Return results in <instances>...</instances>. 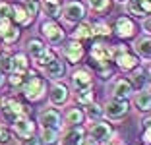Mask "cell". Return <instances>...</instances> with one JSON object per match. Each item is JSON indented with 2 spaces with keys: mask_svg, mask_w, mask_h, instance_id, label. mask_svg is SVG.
<instances>
[{
  "mask_svg": "<svg viewBox=\"0 0 151 145\" xmlns=\"http://www.w3.org/2000/svg\"><path fill=\"white\" fill-rule=\"evenodd\" d=\"M132 78H134V85H136V87H138V89L142 87L143 83H145V74H143L142 70H138V72H136V74L132 75Z\"/></svg>",
  "mask_w": 151,
  "mask_h": 145,
  "instance_id": "e575fe53",
  "label": "cell"
},
{
  "mask_svg": "<svg viewBox=\"0 0 151 145\" xmlns=\"http://www.w3.org/2000/svg\"><path fill=\"white\" fill-rule=\"evenodd\" d=\"M39 122L43 128H47V130H60L62 128V116H60V112H58L56 108H47L41 112L39 116Z\"/></svg>",
  "mask_w": 151,
  "mask_h": 145,
  "instance_id": "52a82bcc",
  "label": "cell"
},
{
  "mask_svg": "<svg viewBox=\"0 0 151 145\" xmlns=\"http://www.w3.org/2000/svg\"><path fill=\"white\" fill-rule=\"evenodd\" d=\"M112 136V128L109 122H95L91 126V139L95 141H107Z\"/></svg>",
  "mask_w": 151,
  "mask_h": 145,
  "instance_id": "5bb4252c",
  "label": "cell"
},
{
  "mask_svg": "<svg viewBox=\"0 0 151 145\" xmlns=\"http://www.w3.org/2000/svg\"><path fill=\"white\" fill-rule=\"evenodd\" d=\"M45 72H47V75H49L50 79H60L64 75V72H66V66H64L62 60H58V58H52L50 62H47L45 64Z\"/></svg>",
  "mask_w": 151,
  "mask_h": 145,
  "instance_id": "e0dca14e",
  "label": "cell"
},
{
  "mask_svg": "<svg viewBox=\"0 0 151 145\" xmlns=\"http://www.w3.org/2000/svg\"><path fill=\"white\" fill-rule=\"evenodd\" d=\"M83 54H85V50L80 45V41H70V43L64 47V58H66L68 62H72V64H78V62L83 58Z\"/></svg>",
  "mask_w": 151,
  "mask_h": 145,
  "instance_id": "7c38bea8",
  "label": "cell"
},
{
  "mask_svg": "<svg viewBox=\"0 0 151 145\" xmlns=\"http://www.w3.org/2000/svg\"><path fill=\"white\" fill-rule=\"evenodd\" d=\"M118 2H124V0H118Z\"/></svg>",
  "mask_w": 151,
  "mask_h": 145,
  "instance_id": "7bdbcfd3",
  "label": "cell"
},
{
  "mask_svg": "<svg viewBox=\"0 0 151 145\" xmlns=\"http://www.w3.org/2000/svg\"><path fill=\"white\" fill-rule=\"evenodd\" d=\"M0 143H2V145L10 143V132L6 130L4 126H0Z\"/></svg>",
  "mask_w": 151,
  "mask_h": 145,
  "instance_id": "8d00e7d4",
  "label": "cell"
},
{
  "mask_svg": "<svg viewBox=\"0 0 151 145\" xmlns=\"http://www.w3.org/2000/svg\"><path fill=\"white\" fill-rule=\"evenodd\" d=\"M134 50H136V54H138L139 58H145V60L151 56V41H149V35H147V33L134 41Z\"/></svg>",
  "mask_w": 151,
  "mask_h": 145,
  "instance_id": "ac0fdd59",
  "label": "cell"
},
{
  "mask_svg": "<svg viewBox=\"0 0 151 145\" xmlns=\"http://www.w3.org/2000/svg\"><path fill=\"white\" fill-rule=\"evenodd\" d=\"M112 56H114L116 66H118L120 70H124V72H130V70H134V68L138 66V58L128 52L126 45H116L114 54H112Z\"/></svg>",
  "mask_w": 151,
  "mask_h": 145,
  "instance_id": "3957f363",
  "label": "cell"
},
{
  "mask_svg": "<svg viewBox=\"0 0 151 145\" xmlns=\"http://www.w3.org/2000/svg\"><path fill=\"white\" fill-rule=\"evenodd\" d=\"M41 145H58V134L56 130H47L43 128V134H41Z\"/></svg>",
  "mask_w": 151,
  "mask_h": 145,
  "instance_id": "4316f807",
  "label": "cell"
},
{
  "mask_svg": "<svg viewBox=\"0 0 151 145\" xmlns=\"http://www.w3.org/2000/svg\"><path fill=\"white\" fill-rule=\"evenodd\" d=\"M91 35L93 37H109L111 35V27L105 22H97L91 25Z\"/></svg>",
  "mask_w": 151,
  "mask_h": 145,
  "instance_id": "f1b7e54d",
  "label": "cell"
},
{
  "mask_svg": "<svg viewBox=\"0 0 151 145\" xmlns=\"http://www.w3.org/2000/svg\"><path fill=\"white\" fill-rule=\"evenodd\" d=\"M149 136H151V134H149V128H145V132H143V143H145V145H149Z\"/></svg>",
  "mask_w": 151,
  "mask_h": 145,
  "instance_id": "ab89813d",
  "label": "cell"
},
{
  "mask_svg": "<svg viewBox=\"0 0 151 145\" xmlns=\"http://www.w3.org/2000/svg\"><path fill=\"white\" fill-rule=\"evenodd\" d=\"M0 37H2L4 43H14V41H18V37H19V29L12 23V25H8L2 33H0Z\"/></svg>",
  "mask_w": 151,
  "mask_h": 145,
  "instance_id": "83f0119b",
  "label": "cell"
},
{
  "mask_svg": "<svg viewBox=\"0 0 151 145\" xmlns=\"http://www.w3.org/2000/svg\"><path fill=\"white\" fill-rule=\"evenodd\" d=\"M91 83H93V75L89 74L87 70H76L74 74H72V85H74L78 91L80 89H85V87H91Z\"/></svg>",
  "mask_w": 151,
  "mask_h": 145,
  "instance_id": "9a60e30c",
  "label": "cell"
},
{
  "mask_svg": "<svg viewBox=\"0 0 151 145\" xmlns=\"http://www.w3.org/2000/svg\"><path fill=\"white\" fill-rule=\"evenodd\" d=\"M22 145H41V139L35 136H27L22 139Z\"/></svg>",
  "mask_w": 151,
  "mask_h": 145,
  "instance_id": "74e56055",
  "label": "cell"
},
{
  "mask_svg": "<svg viewBox=\"0 0 151 145\" xmlns=\"http://www.w3.org/2000/svg\"><path fill=\"white\" fill-rule=\"evenodd\" d=\"M83 141H85V130L80 124L70 128L62 137V145H83Z\"/></svg>",
  "mask_w": 151,
  "mask_h": 145,
  "instance_id": "8fae6325",
  "label": "cell"
},
{
  "mask_svg": "<svg viewBox=\"0 0 151 145\" xmlns=\"http://www.w3.org/2000/svg\"><path fill=\"white\" fill-rule=\"evenodd\" d=\"M60 12L64 14V19L70 23H76V22H81L85 16V8L81 2H78V0H74V2H68L66 6H64V10H60Z\"/></svg>",
  "mask_w": 151,
  "mask_h": 145,
  "instance_id": "ba28073f",
  "label": "cell"
},
{
  "mask_svg": "<svg viewBox=\"0 0 151 145\" xmlns=\"http://www.w3.org/2000/svg\"><path fill=\"white\" fill-rule=\"evenodd\" d=\"M114 31H116V35H118V37H122V39H128V37H134V33H136V25H134V22H132L130 18L122 16V18L116 19Z\"/></svg>",
  "mask_w": 151,
  "mask_h": 145,
  "instance_id": "4fadbf2b",
  "label": "cell"
},
{
  "mask_svg": "<svg viewBox=\"0 0 151 145\" xmlns=\"http://www.w3.org/2000/svg\"><path fill=\"white\" fill-rule=\"evenodd\" d=\"M105 145H120V141H109V143H105Z\"/></svg>",
  "mask_w": 151,
  "mask_h": 145,
  "instance_id": "b9f144b4",
  "label": "cell"
},
{
  "mask_svg": "<svg viewBox=\"0 0 151 145\" xmlns=\"http://www.w3.org/2000/svg\"><path fill=\"white\" fill-rule=\"evenodd\" d=\"M112 58V48L103 43H95L91 48V60L95 64H109V60Z\"/></svg>",
  "mask_w": 151,
  "mask_h": 145,
  "instance_id": "30bf717a",
  "label": "cell"
},
{
  "mask_svg": "<svg viewBox=\"0 0 151 145\" xmlns=\"http://www.w3.org/2000/svg\"><path fill=\"white\" fill-rule=\"evenodd\" d=\"M128 10L136 18H147L151 12V4H149V0H130Z\"/></svg>",
  "mask_w": 151,
  "mask_h": 145,
  "instance_id": "2e32d148",
  "label": "cell"
},
{
  "mask_svg": "<svg viewBox=\"0 0 151 145\" xmlns=\"http://www.w3.org/2000/svg\"><path fill=\"white\" fill-rule=\"evenodd\" d=\"M128 108H130V105H128L126 99H122V97H112L111 101L107 103L103 114H107L109 118H112V120H118V118L128 114Z\"/></svg>",
  "mask_w": 151,
  "mask_h": 145,
  "instance_id": "277c9868",
  "label": "cell"
},
{
  "mask_svg": "<svg viewBox=\"0 0 151 145\" xmlns=\"http://www.w3.org/2000/svg\"><path fill=\"white\" fill-rule=\"evenodd\" d=\"M8 70H12V56L0 54V72H8Z\"/></svg>",
  "mask_w": 151,
  "mask_h": 145,
  "instance_id": "836d02e7",
  "label": "cell"
},
{
  "mask_svg": "<svg viewBox=\"0 0 151 145\" xmlns=\"http://www.w3.org/2000/svg\"><path fill=\"white\" fill-rule=\"evenodd\" d=\"M66 101H68V87L66 85H62V83L52 85V89H50V103L56 106H62Z\"/></svg>",
  "mask_w": 151,
  "mask_h": 145,
  "instance_id": "d6986e66",
  "label": "cell"
},
{
  "mask_svg": "<svg viewBox=\"0 0 151 145\" xmlns=\"http://www.w3.org/2000/svg\"><path fill=\"white\" fill-rule=\"evenodd\" d=\"M78 103H81V105L93 103V89H91V87L80 89V93H78Z\"/></svg>",
  "mask_w": 151,
  "mask_h": 145,
  "instance_id": "4dcf8cb0",
  "label": "cell"
},
{
  "mask_svg": "<svg viewBox=\"0 0 151 145\" xmlns=\"http://www.w3.org/2000/svg\"><path fill=\"white\" fill-rule=\"evenodd\" d=\"M0 108H2L4 120H8V122H14L16 118L25 114V106L16 99H0Z\"/></svg>",
  "mask_w": 151,
  "mask_h": 145,
  "instance_id": "5b68a950",
  "label": "cell"
},
{
  "mask_svg": "<svg viewBox=\"0 0 151 145\" xmlns=\"http://www.w3.org/2000/svg\"><path fill=\"white\" fill-rule=\"evenodd\" d=\"M12 14V6L8 2H0V18H10Z\"/></svg>",
  "mask_w": 151,
  "mask_h": 145,
  "instance_id": "d590c367",
  "label": "cell"
},
{
  "mask_svg": "<svg viewBox=\"0 0 151 145\" xmlns=\"http://www.w3.org/2000/svg\"><path fill=\"white\" fill-rule=\"evenodd\" d=\"M130 93H132V81H128V79H118L114 83V87H112V95L114 97L126 99Z\"/></svg>",
  "mask_w": 151,
  "mask_h": 145,
  "instance_id": "603a6c76",
  "label": "cell"
},
{
  "mask_svg": "<svg viewBox=\"0 0 151 145\" xmlns=\"http://www.w3.org/2000/svg\"><path fill=\"white\" fill-rule=\"evenodd\" d=\"M29 70V60H27L25 54H16V56H12V72L14 74H25V72Z\"/></svg>",
  "mask_w": 151,
  "mask_h": 145,
  "instance_id": "7402d4cb",
  "label": "cell"
},
{
  "mask_svg": "<svg viewBox=\"0 0 151 145\" xmlns=\"http://www.w3.org/2000/svg\"><path fill=\"white\" fill-rule=\"evenodd\" d=\"M74 41H85V39H91V23H87V22H81L80 25L76 27V31H74Z\"/></svg>",
  "mask_w": 151,
  "mask_h": 145,
  "instance_id": "d4e9b609",
  "label": "cell"
},
{
  "mask_svg": "<svg viewBox=\"0 0 151 145\" xmlns=\"http://www.w3.org/2000/svg\"><path fill=\"white\" fill-rule=\"evenodd\" d=\"M134 105L138 106L142 112H147V110L151 108V95H149V89H142L139 93H136V97H134Z\"/></svg>",
  "mask_w": 151,
  "mask_h": 145,
  "instance_id": "44dd1931",
  "label": "cell"
},
{
  "mask_svg": "<svg viewBox=\"0 0 151 145\" xmlns=\"http://www.w3.org/2000/svg\"><path fill=\"white\" fill-rule=\"evenodd\" d=\"M10 83H12L14 87H22V83H23V75H22V74H14L12 78H10Z\"/></svg>",
  "mask_w": 151,
  "mask_h": 145,
  "instance_id": "f35d334b",
  "label": "cell"
},
{
  "mask_svg": "<svg viewBox=\"0 0 151 145\" xmlns=\"http://www.w3.org/2000/svg\"><path fill=\"white\" fill-rule=\"evenodd\" d=\"M2 85H4V74L0 72V87H2Z\"/></svg>",
  "mask_w": 151,
  "mask_h": 145,
  "instance_id": "60d3db41",
  "label": "cell"
},
{
  "mask_svg": "<svg viewBox=\"0 0 151 145\" xmlns=\"http://www.w3.org/2000/svg\"><path fill=\"white\" fill-rule=\"evenodd\" d=\"M27 48H29V52H31V58L37 62V66H41V68L54 58V52L50 50V48L45 47L39 39H31L29 43H27Z\"/></svg>",
  "mask_w": 151,
  "mask_h": 145,
  "instance_id": "7a4b0ae2",
  "label": "cell"
},
{
  "mask_svg": "<svg viewBox=\"0 0 151 145\" xmlns=\"http://www.w3.org/2000/svg\"><path fill=\"white\" fill-rule=\"evenodd\" d=\"M85 118V114L81 112V108H78V106H74V108H68L66 114H64V120H66L68 124H72V126H76V124H81Z\"/></svg>",
  "mask_w": 151,
  "mask_h": 145,
  "instance_id": "484cf974",
  "label": "cell"
},
{
  "mask_svg": "<svg viewBox=\"0 0 151 145\" xmlns=\"http://www.w3.org/2000/svg\"><path fill=\"white\" fill-rule=\"evenodd\" d=\"M89 6H91V10L97 14H103L107 12L109 6H111V0H89Z\"/></svg>",
  "mask_w": 151,
  "mask_h": 145,
  "instance_id": "f546056e",
  "label": "cell"
},
{
  "mask_svg": "<svg viewBox=\"0 0 151 145\" xmlns=\"http://www.w3.org/2000/svg\"><path fill=\"white\" fill-rule=\"evenodd\" d=\"M25 10L27 14H29V18H35L37 14H39V2L37 0H25Z\"/></svg>",
  "mask_w": 151,
  "mask_h": 145,
  "instance_id": "1f68e13d",
  "label": "cell"
},
{
  "mask_svg": "<svg viewBox=\"0 0 151 145\" xmlns=\"http://www.w3.org/2000/svg\"><path fill=\"white\" fill-rule=\"evenodd\" d=\"M22 91H23V95H25V99H29V101H39L41 97L45 95V91H47V83H45L43 78H39V75H35L31 72L29 79L22 83Z\"/></svg>",
  "mask_w": 151,
  "mask_h": 145,
  "instance_id": "6da1fadb",
  "label": "cell"
},
{
  "mask_svg": "<svg viewBox=\"0 0 151 145\" xmlns=\"http://www.w3.org/2000/svg\"><path fill=\"white\" fill-rule=\"evenodd\" d=\"M10 18L18 23V25H27V23L31 22V18H29V14H27V10H25L23 4H12V14H10Z\"/></svg>",
  "mask_w": 151,
  "mask_h": 145,
  "instance_id": "ffe728a7",
  "label": "cell"
},
{
  "mask_svg": "<svg viewBox=\"0 0 151 145\" xmlns=\"http://www.w3.org/2000/svg\"><path fill=\"white\" fill-rule=\"evenodd\" d=\"M14 132H16V136L18 137H27V136H33L35 134V124H33V120L31 118H27L25 114L23 116H19V118H16L14 120Z\"/></svg>",
  "mask_w": 151,
  "mask_h": 145,
  "instance_id": "9c48e42d",
  "label": "cell"
},
{
  "mask_svg": "<svg viewBox=\"0 0 151 145\" xmlns=\"http://www.w3.org/2000/svg\"><path fill=\"white\" fill-rule=\"evenodd\" d=\"M43 10L47 16H50V18H56L58 14H60V10H62V0H43Z\"/></svg>",
  "mask_w": 151,
  "mask_h": 145,
  "instance_id": "cb8c5ba5",
  "label": "cell"
},
{
  "mask_svg": "<svg viewBox=\"0 0 151 145\" xmlns=\"http://www.w3.org/2000/svg\"><path fill=\"white\" fill-rule=\"evenodd\" d=\"M41 33L47 37V41L50 45H60L64 39V29L56 22H52V19H49V22H45L41 25Z\"/></svg>",
  "mask_w": 151,
  "mask_h": 145,
  "instance_id": "8992f818",
  "label": "cell"
},
{
  "mask_svg": "<svg viewBox=\"0 0 151 145\" xmlns=\"http://www.w3.org/2000/svg\"><path fill=\"white\" fill-rule=\"evenodd\" d=\"M101 114H103V108L99 105H95V103H89V105H87V116L91 120H93V118H99Z\"/></svg>",
  "mask_w": 151,
  "mask_h": 145,
  "instance_id": "d6a6232c",
  "label": "cell"
}]
</instances>
